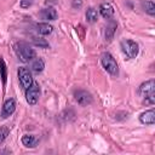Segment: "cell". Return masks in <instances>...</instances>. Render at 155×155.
I'll return each mask as SVG.
<instances>
[{"instance_id": "cell-10", "label": "cell", "mask_w": 155, "mask_h": 155, "mask_svg": "<svg viewBox=\"0 0 155 155\" xmlns=\"http://www.w3.org/2000/svg\"><path fill=\"white\" fill-rule=\"evenodd\" d=\"M40 17L45 21H54L57 19L58 13L53 7H45L40 11Z\"/></svg>"}, {"instance_id": "cell-19", "label": "cell", "mask_w": 155, "mask_h": 155, "mask_svg": "<svg viewBox=\"0 0 155 155\" xmlns=\"http://www.w3.org/2000/svg\"><path fill=\"white\" fill-rule=\"evenodd\" d=\"M33 41H34V44L36 45V46H39V47H48V42L45 40V39H41V38H33Z\"/></svg>"}, {"instance_id": "cell-17", "label": "cell", "mask_w": 155, "mask_h": 155, "mask_svg": "<svg viewBox=\"0 0 155 155\" xmlns=\"http://www.w3.org/2000/svg\"><path fill=\"white\" fill-rule=\"evenodd\" d=\"M143 8H144V11L148 15H150V16H154L155 15V4L151 0L143 1Z\"/></svg>"}, {"instance_id": "cell-9", "label": "cell", "mask_w": 155, "mask_h": 155, "mask_svg": "<svg viewBox=\"0 0 155 155\" xmlns=\"http://www.w3.org/2000/svg\"><path fill=\"white\" fill-rule=\"evenodd\" d=\"M139 121L140 124L143 125H148V126H151L155 124V110L151 108L149 110H145L143 111L140 115H139Z\"/></svg>"}, {"instance_id": "cell-8", "label": "cell", "mask_w": 155, "mask_h": 155, "mask_svg": "<svg viewBox=\"0 0 155 155\" xmlns=\"http://www.w3.org/2000/svg\"><path fill=\"white\" fill-rule=\"evenodd\" d=\"M155 81L151 79V80H148L143 84H140V86L138 87V93L142 96V97H145L148 94H151V93H155Z\"/></svg>"}, {"instance_id": "cell-15", "label": "cell", "mask_w": 155, "mask_h": 155, "mask_svg": "<svg viewBox=\"0 0 155 155\" xmlns=\"http://www.w3.org/2000/svg\"><path fill=\"white\" fill-rule=\"evenodd\" d=\"M97 19H98V12H97V10L93 8V7L87 8L86 10V21L88 23H94V22H97Z\"/></svg>"}, {"instance_id": "cell-21", "label": "cell", "mask_w": 155, "mask_h": 155, "mask_svg": "<svg viewBox=\"0 0 155 155\" xmlns=\"http://www.w3.org/2000/svg\"><path fill=\"white\" fill-rule=\"evenodd\" d=\"M144 103L148 104V105H154V103H155V93L145 96L144 97Z\"/></svg>"}, {"instance_id": "cell-13", "label": "cell", "mask_w": 155, "mask_h": 155, "mask_svg": "<svg viewBox=\"0 0 155 155\" xmlns=\"http://www.w3.org/2000/svg\"><path fill=\"white\" fill-rule=\"evenodd\" d=\"M36 31L40 35H50L53 31V27L51 24H48L47 22H41L36 24Z\"/></svg>"}, {"instance_id": "cell-11", "label": "cell", "mask_w": 155, "mask_h": 155, "mask_svg": "<svg viewBox=\"0 0 155 155\" xmlns=\"http://www.w3.org/2000/svg\"><path fill=\"white\" fill-rule=\"evenodd\" d=\"M99 13L103 18L110 19L114 15V8L109 2H103V4L99 5Z\"/></svg>"}, {"instance_id": "cell-23", "label": "cell", "mask_w": 155, "mask_h": 155, "mask_svg": "<svg viewBox=\"0 0 155 155\" xmlns=\"http://www.w3.org/2000/svg\"><path fill=\"white\" fill-rule=\"evenodd\" d=\"M73 7L74 8H80L82 6V0H73Z\"/></svg>"}, {"instance_id": "cell-12", "label": "cell", "mask_w": 155, "mask_h": 155, "mask_svg": "<svg viewBox=\"0 0 155 155\" xmlns=\"http://www.w3.org/2000/svg\"><path fill=\"white\" fill-rule=\"evenodd\" d=\"M38 143H39V139L33 134H24L22 137V144L25 148H35Z\"/></svg>"}, {"instance_id": "cell-7", "label": "cell", "mask_w": 155, "mask_h": 155, "mask_svg": "<svg viewBox=\"0 0 155 155\" xmlns=\"http://www.w3.org/2000/svg\"><path fill=\"white\" fill-rule=\"evenodd\" d=\"M74 98L75 101L80 104V105H87L92 102V96L90 92L85 91V90H76L74 91Z\"/></svg>"}, {"instance_id": "cell-2", "label": "cell", "mask_w": 155, "mask_h": 155, "mask_svg": "<svg viewBox=\"0 0 155 155\" xmlns=\"http://www.w3.org/2000/svg\"><path fill=\"white\" fill-rule=\"evenodd\" d=\"M101 63L103 65V68L105 69V71H108L110 75L113 76H117L119 74V65L115 61V58L113 57L111 53L109 52H103L101 56Z\"/></svg>"}, {"instance_id": "cell-4", "label": "cell", "mask_w": 155, "mask_h": 155, "mask_svg": "<svg viewBox=\"0 0 155 155\" xmlns=\"http://www.w3.org/2000/svg\"><path fill=\"white\" fill-rule=\"evenodd\" d=\"M17 75H18V80H19L21 87H22L24 91L34 82L31 71H30L29 68H27V67H19L18 70H17Z\"/></svg>"}, {"instance_id": "cell-5", "label": "cell", "mask_w": 155, "mask_h": 155, "mask_svg": "<svg viewBox=\"0 0 155 155\" xmlns=\"http://www.w3.org/2000/svg\"><path fill=\"white\" fill-rule=\"evenodd\" d=\"M40 97V86L38 82H33L27 90H25V101L29 105H35Z\"/></svg>"}, {"instance_id": "cell-16", "label": "cell", "mask_w": 155, "mask_h": 155, "mask_svg": "<svg viewBox=\"0 0 155 155\" xmlns=\"http://www.w3.org/2000/svg\"><path fill=\"white\" fill-rule=\"evenodd\" d=\"M44 68H45V63H44V61H42L41 58H35V59H33V62H31V70H33V71H35V73H41V71L44 70Z\"/></svg>"}, {"instance_id": "cell-14", "label": "cell", "mask_w": 155, "mask_h": 155, "mask_svg": "<svg viewBox=\"0 0 155 155\" xmlns=\"http://www.w3.org/2000/svg\"><path fill=\"white\" fill-rule=\"evenodd\" d=\"M116 27H117V24H116V22H114V21H110L108 24H107V27H105V29H104V38H105V40H111L113 39V36H114V34H115V31H116Z\"/></svg>"}, {"instance_id": "cell-3", "label": "cell", "mask_w": 155, "mask_h": 155, "mask_svg": "<svg viewBox=\"0 0 155 155\" xmlns=\"http://www.w3.org/2000/svg\"><path fill=\"white\" fill-rule=\"evenodd\" d=\"M120 46H121V50L127 58H136L138 56L139 47H138V44L136 41L130 40V39H124V40H121Z\"/></svg>"}, {"instance_id": "cell-22", "label": "cell", "mask_w": 155, "mask_h": 155, "mask_svg": "<svg viewBox=\"0 0 155 155\" xmlns=\"http://www.w3.org/2000/svg\"><path fill=\"white\" fill-rule=\"evenodd\" d=\"M31 5H33V0H21V2H19V6L22 8H28Z\"/></svg>"}, {"instance_id": "cell-18", "label": "cell", "mask_w": 155, "mask_h": 155, "mask_svg": "<svg viewBox=\"0 0 155 155\" xmlns=\"http://www.w3.org/2000/svg\"><path fill=\"white\" fill-rule=\"evenodd\" d=\"M0 78L2 81V85H6V80H7V69H6V64L5 61L0 57Z\"/></svg>"}, {"instance_id": "cell-1", "label": "cell", "mask_w": 155, "mask_h": 155, "mask_svg": "<svg viewBox=\"0 0 155 155\" xmlns=\"http://www.w3.org/2000/svg\"><path fill=\"white\" fill-rule=\"evenodd\" d=\"M15 53L17 56V58L22 62V63H29L35 58V51L34 48H31L27 42H17L13 46Z\"/></svg>"}, {"instance_id": "cell-6", "label": "cell", "mask_w": 155, "mask_h": 155, "mask_svg": "<svg viewBox=\"0 0 155 155\" xmlns=\"http://www.w3.org/2000/svg\"><path fill=\"white\" fill-rule=\"evenodd\" d=\"M15 110H16V101H15V98H12V97L7 98L2 104V109H1V115L0 116L2 119H6V117L11 116L15 113Z\"/></svg>"}, {"instance_id": "cell-20", "label": "cell", "mask_w": 155, "mask_h": 155, "mask_svg": "<svg viewBox=\"0 0 155 155\" xmlns=\"http://www.w3.org/2000/svg\"><path fill=\"white\" fill-rule=\"evenodd\" d=\"M8 133H10V131H8V128L6 126H1L0 127V143H2L7 138Z\"/></svg>"}]
</instances>
